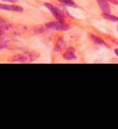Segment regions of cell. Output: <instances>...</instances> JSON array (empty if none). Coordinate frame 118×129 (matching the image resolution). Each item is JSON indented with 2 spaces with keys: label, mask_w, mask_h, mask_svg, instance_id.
I'll return each mask as SVG.
<instances>
[{
  "label": "cell",
  "mask_w": 118,
  "mask_h": 129,
  "mask_svg": "<svg viewBox=\"0 0 118 129\" xmlns=\"http://www.w3.org/2000/svg\"><path fill=\"white\" fill-rule=\"evenodd\" d=\"M6 23H7V22H6L5 20H4V19L1 18V17H0V26H2V25H5Z\"/></svg>",
  "instance_id": "obj_15"
},
{
  "label": "cell",
  "mask_w": 118,
  "mask_h": 129,
  "mask_svg": "<svg viewBox=\"0 0 118 129\" xmlns=\"http://www.w3.org/2000/svg\"><path fill=\"white\" fill-rule=\"evenodd\" d=\"M2 1H8V2H10V3H15V2H17V0H2Z\"/></svg>",
  "instance_id": "obj_17"
},
{
  "label": "cell",
  "mask_w": 118,
  "mask_h": 129,
  "mask_svg": "<svg viewBox=\"0 0 118 129\" xmlns=\"http://www.w3.org/2000/svg\"><path fill=\"white\" fill-rule=\"evenodd\" d=\"M39 54L35 52H24L23 54H17L14 57H12L10 60L11 63H20V64H25V63L33 62Z\"/></svg>",
  "instance_id": "obj_1"
},
{
  "label": "cell",
  "mask_w": 118,
  "mask_h": 129,
  "mask_svg": "<svg viewBox=\"0 0 118 129\" xmlns=\"http://www.w3.org/2000/svg\"><path fill=\"white\" fill-rule=\"evenodd\" d=\"M108 1H110L111 3H113V4H114V5H118L117 0H108Z\"/></svg>",
  "instance_id": "obj_16"
},
{
  "label": "cell",
  "mask_w": 118,
  "mask_h": 129,
  "mask_svg": "<svg viewBox=\"0 0 118 129\" xmlns=\"http://www.w3.org/2000/svg\"><path fill=\"white\" fill-rule=\"evenodd\" d=\"M45 28L54 30H67L70 29V26L66 24L65 21L56 20V21H50L48 23H46Z\"/></svg>",
  "instance_id": "obj_2"
},
{
  "label": "cell",
  "mask_w": 118,
  "mask_h": 129,
  "mask_svg": "<svg viewBox=\"0 0 118 129\" xmlns=\"http://www.w3.org/2000/svg\"><path fill=\"white\" fill-rule=\"evenodd\" d=\"M35 33H42V32H43L44 30H45V29L43 27H38L35 29Z\"/></svg>",
  "instance_id": "obj_14"
},
{
  "label": "cell",
  "mask_w": 118,
  "mask_h": 129,
  "mask_svg": "<svg viewBox=\"0 0 118 129\" xmlns=\"http://www.w3.org/2000/svg\"><path fill=\"white\" fill-rule=\"evenodd\" d=\"M56 8H57V9H58V11L62 14V16L64 17V18H65V17L71 18V17H70V15H69V13L67 12V8H65L64 7H61V6H56Z\"/></svg>",
  "instance_id": "obj_11"
},
{
  "label": "cell",
  "mask_w": 118,
  "mask_h": 129,
  "mask_svg": "<svg viewBox=\"0 0 118 129\" xmlns=\"http://www.w3.org/2000/svg\"><path fill=\"white\" fill-rule=\"evenodd\" d=\"M75 49L72 48V47H69V48L67 49L66 53H64L63 54V57H64V59L66 60H69V61H72V60H76V55H75Z\"/></svg>",
  "instance_id": "obj_6"
},
{
  "label": "cell",
  "mask_w": 118,
  "mask_h": 129,
  "mask_svg": "<svg viewBox=\"0 0 118 129\" xmlns=\"http://www.w3.org/2000/svg\"><path fill=\"white\" fill-rule=\"evenodd\" d=\"M114 53H115V54L118 56V49H114Z\"/></svg>",
  "instance_id": "obj_18"
},
{
  "label": "cell",
  "mask_w": 118,
  "mask_h": 129,
  "mask_svg": "<svg viewBox=\"0 0 118 129\" xmlns=\"http://www.w3.org/2000/svg\"><path fill=\"white\" fill-rule=\"evenodd\" d=\"M117 30H118V27H117Z\"/></svg>",
  "instance_id": "obj_19"
},
{
  "label": "cell",
  "mask_w": 118,
  "mask_h": 129,
  "mask_svg": "<svg viewBox=\"0 0 118 129\" xmlns=\"http://www.w3.org/2000/svg\"><path fill=\"white\" fill-rule=\"evenodd\" d=\"M65 48H66V43H65L63 38L60 37L58 40H57L56 44H55V51H62V50H64Z\"/></svg>",
  "instance_id": "obj_8"
},
{
  "label": "cell",
  "mask_w": 118,
  "mask_h": 129,
  "mask_svg": "<svg viewBox=\"0 0 118 129\" xmlns=\"http://www.w3.org/2000/svg\"><path fill=\"white\" fill-rule=\"evenodd\" d=\"M60 3H62L63 5L67 6V7H76V4L72 0H57Z\"/></svg>",
  "instance_id": "obj_12"
},
{
  "label": "cell",
  "mask_w": 118,
  "mask_h": 129,
  "mask_svg": "<svg viewBox=\"0 0 118 129\" xmlns=\"http://www.w3.org/2000/svg\"><path fill=\"white\" fill-rule=\"evenodd\" d=\"M97 3L100 6L102 13H110L111 12V8L109 6L108 0H97Z\"/></svg>",
  "instance_id": "obj_5"
},
{
  "label": "cell",
  "mask_w": 118,
  "mask_h": 129,
  "mask_svg": "<svg viewBox=\"0 0 118 129\" xmlns=\"http://www.w3.org/2000/svg\"><path fill=\"white\" fill-rule=\"evenodd\" d=\"M43 5H44V7H45V8H47V9H48V10L50 11L53 15H54V17L55 18V19H56V20L64 21V17L62 16V14L58 11V9H57V8H56V6L52 5V4H50V3H44Z\"/></svg>",
  "instance_id": "obj_3"
},
{
  "label": "cell",
  "mask_w": 118,
  "mask_h": 129,
  "mask_svg": "<svg viewBox=\"0 0 118 129\" xmlns=\"http://www.w3.org/2000/svg\"><path fill=\"white\" fill-rule=\"evenodd\" d=\"M0 9L8 11H14V12H22L23 8L19 6L15 5H7V4H0Z\"/></svg>",
  "instance_id": "obj_4"
},
{
  "label": "cell",
  "mask_w": 118,
  "mask_h": 129,
  "mask_svg": "<svg viewBox=\"0 0 118 129\" xmlns=\"http://www.w3.org/2000/svg\"><path fill=\"white\" fill-rule=\"evenodd\" d=\"M91 39L92 41H93L94 43H97V44H99V45H102V46H107V44L105 43L104 41H102L101 38L97 37V36H95V35H91Z\"/></svg>",
  "instance_id": "obj_9"
},
{
  "label": "cell",
  "mask_w": 118,
  "mask_h": 129,
  "mask_svg": "<svg viewBox=\"0 0 118 129\" xmlns=\"http://www.w3.org/2000/svg\"><path fill=\"white\" fill-rule=\"evenodd\" d=\"M13 25L9 24V23H6L5 25H2L0 26V38H4L5 37L6 33L8 30H9L11 28H13Z\"/></svg>",
  "instance_id": "obj_7"
},
{
  "label": "cell",
  "mask_w": 118,
  "mask_h": 129,
  "mask_svg": "<svg viewBox=\"0 0 118 129\" xmlns=\"http://www.w3.org/2000/svg\"><path fill=\"white\" fill-rule=\"evenodd\" d=\"M6 46H7V42L5 41V39L4 38H0V50L5 48Z\"/></svg>",
  "instance_id": "obj_13"
},
{
  "label": "cell",
  "mask_w": 118,
  "mask_h": 129,
  "mask_svg": "<svg viewBox=\"0 0 118 129\" xmlns=\"http://www.w3.org/2000/svg\"><path fill=\"white\" fill-rule=\"evenodd\" d=\"M102 17H103L105 19H107V20H110V21H113V22L118 21V18H117V17L113 16V15H111L110 13H102Z\"/></svg>",
  "instance_id": "obj_10"
}]
</instances>
